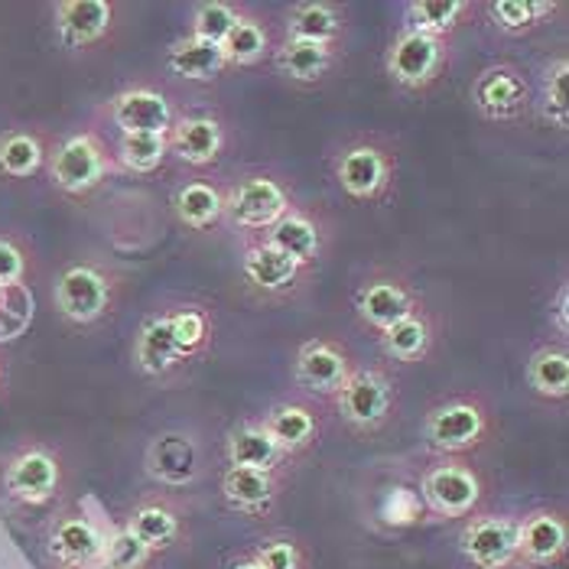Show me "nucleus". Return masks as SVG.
<instances>
[{
	"instance_id": "nucleus-1",
	"label": "nucleus",
	"mask_w": 569,
	"mask_h": 569,
	"mask_svg": "<svg viewBox=\"0 0 569 569\" xmlns=\"http://www.w3.org/2000/svg\"><path fill=\"white\" fill-rule=\"evenodd\" d=\"M400 140L381 131H355L326 147V170L355 206H385L397 192Z\"/></svg>"
},
{
	"instance_id": "nucleus-2",
	"label": "nucleus",
	"mask_w": 569,
	"mask_h": 569,
	"mask_svg": "<svg viewBox=\"0 0 569 569\" xmlns=\"http://www.w3.org/2000/svg\"><path fill=\"white\" fill-rule=\"evenodd\" d=\"M128 277L118 263L79 254L66 261L52 277V309L72 329H98L118 316L124 303Z\"/></svg>"
},
{
	"instance_id": "nucleus-3",
	"label": "nucleus",
	"mask_w": 569,
	"mask_h": 569,
	"mask_svg": "<svg viewBox=\"0 0 569 569\" xmlns=\"http://www.w3.org/2000/svg\"><path fill=\"white\" fill-rule=\"evenodd\" d=\"M72 488V466L62 446L30 437L0 462V495L13 511H56Z\"/></svg>"
},
{
	"instance_id": "nucleus-4",
	"label": "nucleus",
	"mask_w": 569,
	"mask_h": 569,
	"mask_svg": "<svg viewBox=\"0 0 569 569\" xmlns=\"http://www.w3.org/2000/svg\"><path fill=\"white\" fill-rule=\"evenodd\" d=\"M501 430L495 400L479 388H462L427 403L420 439L430 456H479Z\"/></svg>"
},
{
	"instance_id": "nucleus-5",
	"label": "nucleus",
	"mask_w": 569,
	"mask_h": 569,
	"mask_svg": "<svg viewBox=\"0 0 569 569\" xmlns=\"http://www.w3.org/2000/svg\"><path fill=\"white\" fill-rule=\"evenodd\" d=\"M118 176L124 173L118 167L114 143H111L108 131H101L98 124H86V128L56 137L46 179L62 199L86 202L104 182H111Z\"/></svg>"
},
{
	"instance_id": "nucleus-6",
	"label": "nucleus",
	"mask_w": 569,
	"mask_h": 569,
	"mask_svg": "<svg viewBox=\"0 0 569 569\" xmlns=\"http://www.w3.org/2000/svg\"><path fill=\"white\" fill-rule=\"evenodd\" d=\"M423 508L437 521H466L485 511L491 476L476 456H427L413 472Z\"/></svg>"
},
{
	"instance_id": "nucleus-7",
	"label": "nucleus",
	"mask_w": 569,
	"mask_h": 569,
	"mask_svg": "<svg viewBox=\"0 0 569 569\" xmlns=\"http://www.w3.org/2000/svg\"><path fill=\"white\" fill-rule=\"evenodd\" d=\"M403 407V388L395 365L381 361H358L346 388L332 397V410L342 420L351 437H381L395 427Z\"/></svg>"
},
{
	"instance_id": "nucleus-8",
	"label": "nucleus",
	"mask_w": 569,
	"mask_h": 569,
	"mask_svg": "<svg viewBox=\"0 0 569 569\" xmlns=\"http://www.w3.org/2000/svg\"><path fill=\"white\" fill-rule=\"evenodd\" d=\"M186 111L173 88L163 79H137L108 94L94 108V124L118 133H170L176 118Z\"/></svg>"
},
{
	"instance_id": "nucleus-9",
	"label": "nucleus",
	"mask_w": 569,
	"mask_h": 569,
	"mask_svg": "<svg viewBox=\"0 0 569 569\" xmlns=\"http://www.w3.org/2000/svg\"><path fill=\"white\" fill-rule=\"evenodd\" d=\"M456 66V40H439L400 23L385 49V76L407 94H423L439 86Z\"/></svg>"
},
{
	"instance_id": "nucleus-10",
	"label": "nucleus",
	"mask_w": 569,
	"mask_h": 569,
	"mask_svg": "<svg viewBox=\"0 0 569 569\" xmlns=\"http://www.w3.org/2000/svg\"><path fill=\"white\" fill-rule=\"evenodd\" d=\"M293 179L270 167L244 170L228 179V228L241 234H263L297 202Z\"/></svg>"
},
{
	"instance_id": "nucleus-11",
	"label": "nucleus",
	"mask_w": 569,
	"mask_h": 569,
	"mask_svg": "<svg viewBox=\"0 0 569 569\" xmlns=\"http://www.w3.org/2000/svg\"><path fill=\"white\" fill-rule=\"evenodd\" d=\"M238 277L251 297L263 303H293L309 290L316 270H307L273 244H267L261 234H241L238 238Z\"/></svg>"
},
{
	"instance_id": "nucleus-12",
	"label": "nucleus",
	"mask_w": 569,
	"mask_h": 569,
	"mask_svg": "<svg viewBox=\"0 0 569 569\" xmlns=\"http://www.w3.org/2000/svg\"><path fill=\"white\" fill-rule=\"evenodd\" d=\"M212 469L206 437L192 427H170L153 433L143 449V472L153 488L186 491L199 485Z\"/></svg>"
},
{
	"instance_id": "nucleus-13",
	"label": "nucleus",
	"mask_w": 569,
	"mask_h": 569,
	"mask_svg": "<svg viewBox=\"0 0 569 569\" xmlns=\"http://www.w3.org/2000/svg\"><path fill=\"white\" fill-rule=\"evenodd\" d=\"M423 293L417 290V283L397 270V267H375L368 270L355 293H351V312L355 322L368 332V336H381L385 329H391L403 316H410L417 307H423Z\"/></svg>"
},
{
	"instance_id": "nucleus-14",
	"label": "nucleus",
	"mask_w": 569,
	"mask_h": 569,
	"mask_svg": "<svg viewBox=\"0 0 569 569\" xmlns=\"http://www.w3.org/2000/svg\"><path fill=\"white\" fill-rule=\"evenodd\" d=\"M56 43L69 56H88L118 43L124 27V3L118 0H56L49 3Z\"/></svg>"
},
{
	"instance_id": "nucleus-15",
	"label": "nucleus",
	"mask_w": 569,
	"mask_h": 569,
	"mask_svg": "<svg viewBox=\"0 0 569 569\" xmlns=\"http://www.w3.org/2000/svg\"><path fill=\"white\" fill-rule=\"evenodd\" d=\"M261 238L277 251H283L287 258H293L300 267L316 270L336 244V219L322 202L297 199Z\"/></svg>"
},
{
	"instance_id": "nucleus-16",
	"label": "nucleus",
	"mask_w": 569,
	"mask_h": 569,
	"mask_svg": "<svg viewBox=\"0 0 569 569\" xmlns=\"http://www.w3.org/2000/svg\"><path fill=\"white\" fill-rule=\"evenodd\" d=\"M469 104L488 124H518L533 114L530 76L511 59H495L472 76Z\"/></svg>"
},
{
	"instance_id": "nucleus-17",
	"label": "nucleus",
	"mask_w": 569,
	"mask_h": 569,
	"mask_svg": "<svg viewBox=\"0 0 569 569\" xmlns=\"http://www.w3.org/2000/svg\"><path fill=\"white\" fill-rule=\"evenodd\" d=\"M355 368H358V355L342 336H312L293 351L290 378L300 395L319 403H332V397L346 388Z\"/></svg>"
},
{
	"instance_id": "nucleus-18",
	"label": "nucleus",
	"mask_w": 569,
	"mask_h": 569,
	"mask_svg": "<svg viewBox=\"0 0 569 569\" xmlns=\"http://www.w3.org/2000/svg\"><path fill=\"white\" fill-rule=\"evenodd\" d=\"M189 515H192V508L179 491L150 488L133 498L118 521L128 527L143 547H150L157 557H163V553L176 550L182 540H189Z\"/></svg>"
},
{
	"instance_id": "nucleus-19",
	"label": "nucleus",
	"mask_w": 569,
	"mask_h": 569,
	"mask_svg": "<svg viewBox=\"0 0 569 569\" xmlns=\"http://www.w3.org/2000/svg\"><path fill=\"white\" fill-rule=\"evenodd\" d=\"M104 530L82 505H62L46 521V560L56 569H101Z\"/></svg>"
},
{
	"instance_id": "nucleus-20",
	"label": "nucleus",
	"mask_w": 569,
	"mask_h": 569,
	"mask_svg": "<svg viewBox=\"0 0 569 569\" xmlns=\"http://www.w3.org/2000/svg\"><path fill=\"white\" fill-rule=\"evenodd\" d=\"M167 140H170V160L182 163L192 173H209L224 157L231 131L224 114L216 108H186L176 118Z\"/></svg>"
},
{
	"instance_id": "nucleus-21",
	"label": "nucleus",
	"mask_w": 569,
	"mask_h": 569,
	"mask_svg": "<svg viewBox=\"0 0 569 569\" xmlns=\"http://www.w3.org/2000/svg\"><path fill=\"white\" fill-rule=\"evenodd\" d=\"M261 423L267 427V433L273 437V442L280 446V452L297 462L307 452H312L322 433H326V410L319 400H312L307 395H287L280 400H273L261 413Z\"/></svg>"
},
{
	"instance_id": "nucleus-22",
	"label": "nucleus",
	"mask_w": 569,
	"mask_h": 569,
	"mask_svg": "<svg viewBox=\"0 0 569 569\" xmlns=\"http://www.w3.org/2000/svg\"><path fill=\"white\" fill-rule=\"evenodd\" d=\"M456 547L462 560L476 569H495L518 557V515L479 511L459 527Z\"/></svg>"
},
{
	"instance_id": "nucleus-23",
	"label": "nucleus",
	"mask_w": 569,
	"mask_h": 569,
	"mask_svg": "<svg viewBox=\"0 0 569 569\" xmlns=\"http://www.w3.org/2000/svg\"><path fill=\"white\" fill-rule=\"evenodd\" d=\"M518 557L533 569H557L569 557V518L563 505H537L518 515Z\"/></svg>"
},
{
	"instance_id": "nucleus-24",
	"label": "nucleus",
	"mask_w": 569,
	"mask_h": 569,
	"mask_svg": "<svg viewBox=\"0 0 569 569\" xmlns=\"http://www.w3.org/2000/svg\"><path fill=\"white\" fill-rule=\"evenodd\" d=\"M131 365L133 371L147 381H176L182 378L189 368L182 361V355L176 349L173 326H170V312L167 303L157 309H150L131 342Z\"/></svg>"
},
{
	"instance_id": "nucleus-25",
	"label": "nucleus",
	"mask_w": 569,
	"mask_h": 569,
	"mask_svg": "<svg viewBox=\"0 0 569 569\" xmlns=\"http://www.w3.org/2000/svg\"><path fill=\"white\" fill-rule=\"evenodd\" d=\"M176 221L192 234H212L228 228V179L196 173L182 179L170 196Z\"/></svg>"
},
{
	"instance_id": "nucleus-26",
	"label": "nucleus",
	"mask_w": 569,
	"mask_h": 569,
	"mask_svg": "<svg viewBox=\"0 0 569 569\" xmlns=\"http://www.w3.org/2000/svg\"><path fill=\"white\" fill-rule=\"evenodd\" d=\"M351 33V7L342 0H293L283 10L280 40L346 46Z\"/></svg>"
},
{
	"instance_id": "nucleus-27",
	"label": "nucleus",
	"mask_w": 569,
	"mask_h": 569,
	"mask_svg": "<svg viewBox=\"0 0 569 569\" xmlns=\"http://www.w3.org/2000/svg\"><path fill=\"white\" fill-rule=\"evenodd\" d=\"M439 336H442V322L430 309V303H423L410 316H403L400 322H395L391 329H385L381 336H375V342L388 365L410 368V365H423L437 355Z\"/></svg>"
},
{
	"instance_id": "nucleus-28",
	"label": "nucleus",
	"mask_w": 569,
	"mask_h": 569,
	"mask_svg": "<svg viewBox=\"0 0 569 569\" xmlns=\"http://www.w3.org/2000/svg\"><path fill=\"white\" fill-rule=\"evenodd\" d=\"M273 72L300 88L326 86L342 66H346V46H322V43H300V40H280L273 46L270 56Z\"/></svg>"
},
{
	"instance_id": "nucleus-29",
	"label": "nucleus",
	"mask_w": 569,
	"mask_h": 569,
	"mask_svg": "<svg viewBox=\"0 0 569 569\" xmlns=\"http://www.w3.org/2000/svg\"><path fill=\"white\" fill-rule=\"evenodd\" d=\"M283 488H287V476L254 472V469H231V466H224L219 479V495L224 508L248 518V521L270 518L283 498Z\"/></svg>"
},
{
	"instance_id": "nucleus-30",
	"label": "nucleus",
	"mask_w": 569,
	"mask_h": 569,
	"mask_svg": "<svg viewBox=\"0 0 569 569\" xmlns=\"http://www.w3.org/2000/svg\"><path fill=\"white\" fill-rule=\"evenodd\" d=\"M563 0H485L479 3L482 23L505 40H525L530 33L550 27L553 20L567 17Z\"/></svg>"
},
{
	"instance_id": "nucleus-31",
	"label": "nucleus",
	"mask_w": 569,
	"mask_h": 569,
	"mask_svg": "<svg viewBox=\"0 0 569 569\" xmlns=\"http://www.w3.org/2000/svg\"><path fill=\"white\" fill-rule=\"evenodd\" d=\"M56 137L37 124H13L0 131V179L27 182L46 173Z\"/></svg>"
},
{
	"instance_id": "nucleus-32",
	"label": "nucleus",
	"mask_w": 569,
	"mask_h": 569,
	"mask_svg": "<svg viewBox=\"0 0 569 569\" xmlns=\"http://www.w3.org/2000/svg\"><path fill=\"white\" fill-rule=\"evenodd\" d=\"M224 462L231 469H254V472H277V476H287V466H290V459L280 452V446L261 423V413L238 420L224 433Z\"/></svg>"
},
{
	"instance_id": "nucleus-33",
	"label": "nucleus",
	"mask_w": 569,
	"mask_h": 569,
	"mask_svg": "<svg viewBox=\"0 0 569 569\" xmlns=\"http://www.w3.org/2000/svg\"><path fill=\"white\" fill-rule=\"evenodd\" d=\"M273 46H277L273 23L267 20L263 10H258L254 3H248V10L241 13V20L234 23V30L221 43L228 72H234V69H258L263 62H270Z\"/></svg>"
},
{
	"instance_id": "nucleus-34",
	"label": "nucleus",
	"mask_w": 569,
	"mask_h": 569,
	"mask_svg": "<svg viewBox=\"0 0 569 569\" xmlns=\"http://www.w3.org/2000/svg\"><path fill=\"white\" fill-rule=\"evenodd\" d=\"M525 385L540 403L563 407L569 400V349L567 342H543L527 355Z\"/></svg>"
},
{
	"instance_id": "nucleus-35",
	"label": "nucleus",
	"mask_w": 569,
	"mask_h": 569,
	"mask_svg": "<svg viewBox=\"0 0 569 569\" xmlns=\"http://www.w3.org/2000/svg\"><path fill=\"white\" fill-rule=\"evenodd\" d=\"M163 69H167V76H173L179 82L212 86V82H219L221 76L228 72V62H224L221 46L206 43V40H196V37L182 33L179 40L167 46Z\"/></svg>"
},
{
	"instance_id": "nucleus-36",
	"label": "nucleus",
	"mask_w": 569,
	"mask_h": 569,
	"mask_svg": "<svg viewBox=\"0 0 569 569\" xmlns=\"http://www.w3.org/2000/svg\"><path fill=\"white\" fill-rule=\"evenodd\" d=\"M567 82H569V56L557 52L550 59L540 62L537 79L530 82L533 91V114L553 128V131H569V101H567Z\"/></svg>"
},
{
	"instance_id": "nucleus-37",
	"label": "nucleus",
	"mask_w": 569,
	"mask_h": 569,
	"mask_svg": "<svg viewBox=\"0 0 569 569\" xmlns=\"http://www.w3.org/2000/svg\"><path fill=\"white\" fill-rule=\"evenodd\" d=\"M479 20L476 0H410L403 3V20L413 30H423L439 40H456L462 27Z\"/></svg>"
},
{
	"instance_id": "nucleus-38",
	"label": "nucleus",
	"mask_w": 569,
	"mask_h": 569,
	"mask_svg": "<svg viewBox=\"0 0 569 569\" xmlns=\"http://www.w3.org/2000/svg\"><path fill=\"white\" fill-rule=\"evenodd\" d=\"M114 157L121 173L150 179L157 176L170 160V140L167 133H118L114 140Z\"/></svg>"
},
{
	"instance_id": "nucleus-39",
	"label": "nucleus",
	"mask_w": 569,
	"mask_h": 569,
	"mask_svg": "<svg viewBox=\"0 0 569 569\" xmlns=\"http://www.w3.org/2000/svg\"><path fill=\"white\" fill-rule=\"evenodd\" d=\"M244 10H248L244 0H196V3H189L186 37L221 46Z\"/></svg>"
},
{
	"instance_id": "nucleus-40",
	"label": "nucleus",
	"mask_w": 569,
	"mask_h": 569,
	"mask_svg": "<svg viewBox=\"0 0 569 569\" xmlns=\"http://www.w3.org/2000/svg\"><path fill=\"white\" fill-rule=\"evenodd\" d=\"M40 273L37 244L13 228L0 231V287H30Z\"/></svg>"
},
{
	"instance_id": "nucleus-41",
	"label": "nucleus",
	"mask_w": 569,
	"mask_h": 569,
	"mask_svg": "<svg viewBox=\"0 0 569 569\" xmlns=\"http://www.w3.org/2000/svg\"><path fill=\"white\" fill-rule=\"evenodd\" d=\"M381 518L388 521L385 530H403V527L423 525L430 515H427V508H423V498H420V491H417V482L385 485L381 505H378V518H371V521L378 525Z\"/></svg>"
},
{
	"instance_id": "nucleus-42",
	"label": "nucleus",
	"mask_w": 569,
	"mask_h": 569,
	"mask_svg": "<svg viewBox=\"0 0 569 569\" xmlns=\"http://www.w3.org/2000/svg\"><path fill=\"white\" fill-rule=\"evenodd\" d=\"M160 557L143 547L121 521L104 530V550H101V569H150Z\"/></svg>"
},
{
	"instance_id": "nucleus-43",
	"label": "nucleus",
	"mask_w": 569,
	"mask_h": 569,
	"mask_svg": "<svg viewBox=\"0 0 569 569\" xmlns=\"http://www.w3.org/2000/svg\"><path fill=\"white\" fill-rule=\"evenodd\" d=\"M251 557L261 569H312V550L303 537L297 533H270L258 540Z\"/></svg>"
},
{
	"instance_id": "nucleus-44",
	"label": "nucleus",
	"mask_w": 569,
	"mask_h": 569,
	"mask_svg": "<svg viewBox=\"0 0 569 569\" xmlns=\"http://www.w3.org/2000/svg\"><path fill=\"white\" fill-rule=\"evenodd\" d=\"M37 300L30 287H0V346L17 342L33 326Z\"/></svg>"
},
{
	"instance_id": "nucleus-45",
	"label": "nucleus",
	"mask_w": 569,
	"mask_h": 569,
	"mask_svg": "<svg viewBox=\"0 0 569 569\" xmlns=\"http://www.w3.org/2000/svg\"><path fill=\"white\" fill-rule=\"evenodd\" d=\"M547 319H550V329H553L557 342H567V336H569V283H567V277H560L557 290L550 293V303H547Z\"/></svg>"
},
{
	"instance_id": "nucleus-46",
	"label": "nucleus",
	"mask_w": 569,
	"mask_h": 569,
	"mask_svg": "<svg viewBox=\"0 0 569 569\" xmlns=\"http://www.w3.org/2000/svg\"><path fill=\"white\" fill-rule=\"evenodd\" d=\"M228 569H261V563L251 557V553H244V557H238V560H231L228 563Z\"/></svg>"
},
{
	"instance_id": "nucleus-47",
	"label": "nucleus",
	"mask_w": 569,
	"mask_h": 569,
	"mask_svg": "<svg viewBox=\"0 0 569 569\" xmlns=\"http://www.w3.org/2000/svg\"><path fill=\"white\" fill-rule=\"evenodd\" d=\"M7 385H10V365H7V355L0 351V397L7 395Z\"/></svg>"
},
{
	"instance_id": "nucleus-48",
	"label": "nucleus",
	"mask_w": 569,
	"mask_h": 569,
	"mask_svg": "<svg viewBox=\"0 0 569 569\" xmlns=\"http://www.w3.org/2000/svg\"><path fill=\"white\" fill-rule=\"evenodd\" d=\"M495 569H533L530 563H525L521 557H515V560H508V563H501V567H495Z\"/></svg>"
}]
</instances>
